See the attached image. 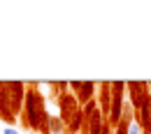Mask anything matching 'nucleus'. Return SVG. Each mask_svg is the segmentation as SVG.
Listing matches in <instances>:
<instances>
[{"label": "nucleus", "instance_id": "obj_1", "mask_svg": "<svg viewBox=\"0 0 151 134\" xmlns=\"http://www.w3.org/2000/svg\"><path fill=\"white\" fill-rule=\"evenodd\" d=\"M26 120L33 130H37L40 134H49V113L44 109V99L37 90H26Z\"/></svg>", "mask_w": 151, "mask_h": 134}, {"label": "nucleus", "instance_id": "obj_2", "mask_svg": "<svg viewBox=\"0 0 151 134\" xmlns=\"http://www.w3.org/2000/svg\"><path fill=\"white\" fill-rule=\"evenodd\" d=\"M7 86V97H9V109L12 113L19 116V111H23V104H26V83L23 81H5Z\"/></svg>", "mask_w": 151, "mask_h": 134}, {"label": "nucleus", "instance_id": "obj_3", "mask_svg": "<svg viewBox=\"0 0 151 134\" xmlns=\"http://www.w3.org/2000/svg\"><path fill=\"white\" fill-rule=\"evenodd\" d=\"M58 109H60V120L65 123V127L70 125V120H72V116L79 111V102H77V95L75 93H63V95L58 97Z\"/></svg>", "mask_w": 151, "mask_h": 134}, {"label": "nucleus", "instance_id": "obj_4", "mask_svg": "<svg viewBox=\"0 0 151 134\" xmlns=\"http://www.w3.org/2000/svg\"><path fill=\"white\" fill-rule=\"evenodd\" d=\"M126 90L130 93V106L132 111H137L142 104H144V99H147V95H149V83L147 81H128L126 83Z\"/></svg>", "mask_w": 151, "mask_h": 134}, {"label": "nucleus", "instance_id": "obj_5", "mask_svg": "<svg viewBox=\"0 0 151 134\" xmlns=\"http://www.w3.org/2000/svg\"><path fill=\"white\" fill-rule=\"evenodd\" d=\"M98 93H100V99H98L100 113L105 116V118H109V111H112V81L98 83Z\"/></svg>", "mask_w": 151, "mask_h": 134}, {"label": "nucleus", "instance_id": "obj_6", "mask_svg": "<svg viewBox=\"0 0 151 134\" xmlns=\"http://www.w3.org/2000/svg\"><path fill=\"white\" fill-rule=\"evenodd\" d=\"M135 120L139 123L142 134H151V95H147L144 104L135 111Z\"/></svg>", "mask_w": 151, "mask_h": 134}, {"label": "nucleus", "instance_id": "obj_7", "mask_svg": "<svg viewBox=\"0 0 151 134\" xmlns=\"http://www.w3.org/2000/svg\"><path fill=\"white\" fill-rule=\"evenodd\" d=\"M0 118H2L7 125H14V123H17V116L12 113V109H9V97H7L5 81H0Z\"/></svg>", "mask_w": 151, "mask_h": 134}, {"label": "nucleus", "instance_id": "obj_8", "mask_svg": "<svg viewBox=\"0 0 151 134\" xmlns=\"http://www.w3.org/2000/svg\"><path fill=\"white\" fill-rule=\"evenodd\" d=\"M98 90V83L95 81H81V86H79V90H77V102L79 104H86L88 99H93V93Z\"/></svg>", "mask_w": 151, "mask_h": 134}, {"label": "nucleus", "instance_id": "obj_9", "mask_svg": "<svg viewBox=\"0 0 151 134\" xmlns=\"http://www.w3.org/2000/svg\"><path fill=\"white\" fill-rule=\"evenodd\" d=\"M81 125H84V113H81V106H79V111L72 116V120H70V125L65 127V132L68 134H79L81 132Z\"/></svg>", "mask_w": 151, "mask_h": 134}, {"label": "nucleus", "instance_id": "obj_10", "mask_svg": "<svg viewBox=\"0 0 151 134\" xmlns=\"http://www.w3.org/2000/svg\"><path fill=\"white\" fill-rule=\"evenodd\" d=\"M65 132V123L60 118H49V134H60Z\"/></svg>", "mask_w": 151, "mask_h": 134}, {"label": "nucleus", "instance_id": "obj_11", "mask_svg": "<svg viewBox=\"0 0 151 134\" xmlns=\"http://www.w3.org/2000/svg\"><path fill=\"white\" fill-rule=\"evenodd\" d=\"M128 127H130V123H126V120H121V123L116 125V134H128Z\"/></svg>", "mask_w": 151, "mask_h": 134}, {"label": "nucleus", "instance_id": "obj_12", "mask_svg": "<svg viewBox=\"0 0 151 134\" xmlns=\"http://www.w3.org/2000/svg\"><path fill=\"white\" fill-rule=\"evenodd\" d=\"M128 134H142V127H139V123H137V120H135V123H130Z\"/></svg>", "mask_w": 151, "mask_h": 134}, {"label": "nucleus", "instance_id": "obj_13", "mask_svg": "<svg viewBox=\"0 0 151 134\" xmlns=\"http://www.w3.org/2000/svg\"><path fill=\"white\" fill-rule=\"evenodd\" d=\"M100 134H112V125H109V120H105V123H102V127H100Z\"/></svg>", "mask_w": 151, "mask_h": 134}, {"label": "nucleus", "instance_id": "obj_14", "mask_svg": "<svg viewBox=\"0 0 151 134\" xmlns=\"http://www.w3.org/2000/svg\"><path fill=\"white\" fill-rule=\"evenodd\" d=\"M56 88H58V93L63 95V90L68 88V81H58V83H56Z\"/></svg>", "mask_w": 151, "mask_h": 134}, {"label": "nucleus", "instance_id": "obj_15", "mask_svg": "<svg viewBox=\"0 0 151 134\" xmlns=\"http://www.w3.org/2000/svg\"><path fill=\"white\" fill-rule=\"evenodd\" d=\"M79 86H81V81H70V83H68V88H72V90H79Z\"/></svg>", "mask_w": 151, "mask_h": 134}, {"label": "nucleus", "instance_id": "obj_16", "mask_svg": "<svg viewBox=\"0 0 151 134\" xmlns=\"http://www.w3.org/2000/svg\"><path fill=\"white\" fill-rule=\"evenodd\" d=\"M5 134H19V130H14V127H7V130H5Z\"/></svg>", "mask_w": 151, "mask_h": 134}, {"label": "nucleus", "instance_id": "obj_17", "mask_svg": "<svg viewBox=\"0 0 151 134\" xmlns=\"http://www.w3.org/2000/svg\"><path fill=\"white\" fill-rule=\"evenodd\" d=\"M149 95H151V83H149Z\"/></svg>", "mask_w": 151, "mask_h": 134}]
</instances>
